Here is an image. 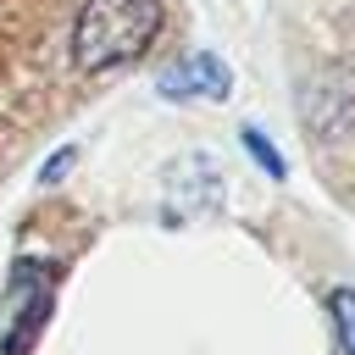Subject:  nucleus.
Segmentation results:
<instances>
[{"mask_svg":"<svg viewBox=\"0 0 355 355\" xmlns=\"http://www.w3.org/2000/svg\"><path fill=\"white\" fill-rule=\"evenodd\" d=\"M222 194H227V178L211 155L194 150L172 166V216H216Z\"/></svg>","mask_w":355,"mask_h":355,"instance_id":"nucleus-4","label":"nucleus"},{"mask_svg":"<svg viewBox=\"0 0 355 355\" xmlns=\"http://www.w3.org/2000/svg\"><path fill=\"white\" fill-rule=\"evenodd\" d=\"M327 316H333V333H338V355H355V288H333Z\"/></svg>","mask_w":355,"mask_h":355,"instance_id":"nucleus-5","label":"nucleus"},{"mask_svg":"<svg viewBox=\"0 0 355 355\" xmlns=\"http://www.w3.org/2000/svg\"><path fill=\"white\" fill-rule=\"evenodd\" d=\"M227 83H233V78H227L222 55H211V50H189V55H178L172 67L155 72L161 100H222Z\"/></svg>","mask_w":355,"mask_h":355,"instance_id":"nucleus-3","label":"nucleus"},{"mask_svg":"<svg viewBox=\"0 0 355 355\" xmlns=\"http://www.w3.org/2000/svg\"><path fill=\"white\" fill-rule=\"evenodd\" d=\"M50 300H55V261L39 255H17L6 294H0V355H28L33 338L50 322Z\"/></svg>","mask_w":355,"mask_h":355,"instance_id":"nucleus-2","label":"nucleus"},{"mask_svg":"<svg viewBox=\"0 0 355 355\" xmlns=\"http://www.w3.org/2000/svg\"><path fill=\"white\" fill-rule=\"evenodd\" d=\"M239 139H244V150H250V161H255V166H266L272 178H283V172H288V161L277 155V144H272V139H261V128H239Z\"/></svg>","mask_w":355,"mask_h":355,"instance_id":"nucleus-6","label":"nucleus"},{"mask_svg":"<svg viewBox=\"0 0 355 355\" xmlns=\"http://www.w3.org/2000/svg\"><path fill=\"white\" fill-rule=\"evenodd\" d=\"M72 161H78V150H55V155L44 161V183H55V178H61V172H67Z\"/></svg>","mask_w":355,"mask_h":355,"instance_id":"nucleus-7","label":"nucleus"},{"mask_svg":"<svg viewBox=\"0 0 355 355\" xmlns=\"http://www.w3.org/2000/svg\"><path fill=\"white\" fill-rule=\"evenodd\" d=\"M166 28L161 0H89L72 22V67L78 72H116L139 61Z\"/></svg>","mask_w":355,"mask_h":355,"instance_id":"nucleus-1","label":"nucleus"}]
</instances>
